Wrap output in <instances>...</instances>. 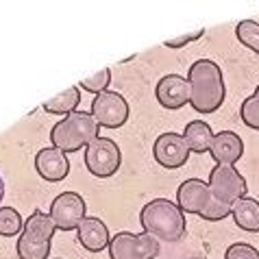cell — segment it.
Here are the masks:
<instances>
[{
  "label": "cell",
  "mask_w": 259,
  "mask_h": 259,
  "mask_svg": "<svg viewBox=\"0 0 259 259\" xmlns=\"http://www.w3.org/2000/svg\"><path fill=\"white\" fill-rule=\"evenodd\" d=\"M35 170H37V175L48 183L63 181V179L70 175L68 155L61 153V150L55 146L41 148L39 153L35 155Z\"/></svg>",
  "instance_id": "obj_12"
},
{
  "label": "cell",
  "mask_w": 259,
  "mask_h": 259,
  "mask_svg": "<svg viewBox=\"0 0 259 259\" xmlns=\"http://www.w3.org/2000/svg\"><path fill=\"white\" fill-rule=\"evenodd\" d=\"M213 138L215 135L211 131V126L203 120H192L183 128V140H185V144H188L190 153H196V155L209 153Z\"/></svg>",
  "instance_id": "obj_15"
},
{
  "label": "cell",
  "mask_w": 259,
  "mask_h": 259,
  "mask_svg": "<svg viewBox=\"0 0 259 259\" xmlns=\"http://www.w3.org/2000/svg\"><path fill=\"white\" fill-rule=\"evenodd\" d=\"M5 196V181H3V177H0V200H3Z\"/></svg>",
  "instance_id": "obj_26"
},
{
  "label": "cell",
  "mask_w": 259,
  "mask_h": 259,
  "mask_svg": "<svg viewBox=\"0 0 259 259\" xmlns=\"http://www.w3.org/2000/svg\"><path fill=\"white\" fill-rule=\"evenodd\" d=\"M235 37L242 46H246L255 55H259V22H255V20H242V22H237Z\"/></svg>",
  "instance_id": "obj_20"
},
{
  "label": "cell",
  "mask_w": 259,
  "mask_h": 259,
  "mask_svg": "<svg viewBox=\"0 0 259 259\" xmlns=\"http://www.w3.org/2000/svg\"><path fill=\"white\" fill-rule=\"evenodd\" d=\"M209 194H211V207L205 213L203 220H225L227 215H231L233 207L237 200L248 196V185L235 165H222L215 163L209 172Z\"/></svg>",
  "instance_id": "obj_2"
},
{
  "label": "cell",
  "mask_w": 259,
  "mask_h": 259,
  "mask_svg": "<svg viewBox=\"0 0 259 259\" xmlns=\"http://www.w3.org/2000/svg\"><path fill=\"white\" fill-rule=\"evenodd\" d=\"M190 259H205V257H190Z\"/></svg>",
  "instance_id": "obj_28"
},
{
  "label": "cell",
  "mask_w": 259,
  "mask_h": 259,
  "mask_svg": "<svg viewBox=\"0 0 259 259\" xmlns=\"http://www.w3.org/2000/svg\"><path fill=\"white\" fill-rule=\"evenodd\" d=\"M140 225L144 233L153 235L159 242L175 244L185 235V213L177 203L168 198H155L140 211Z\"/></svg>",
  "instance_id": "obj_3"
},
{
  "label": "cell",
  "mask_w": 259,
  "mask_h": 259,
  "mask_svg": "<svg viewBox=\"0 0 259 259\" xmlns=\"http://www.w3.org/2000/svg\"><path fill=\"white\" fill-rule=\"evenodd\" d=\"M209 155L213 157L215 163L235 165L244 155V142L233 131H220V133H215Z\"/></svg>",
  "instance_id": "obj_14"
},
{
  "label": "cell",
  "mask_w": 259,
  "mask_h": 259,
  "mask_svg": "<svg viewBox=\"0 0 259 259\" xmlns=\"http://www.w3.org/2000/svg\"><path fill=\"white\" fill-rule=\"evenodd\" d=\"M85 200L76 192H61L50 203V218L59 231H74L85 218Z\"/></svg>",
  "instance_id": "obj_8"
},
{
  "label": "cell",
  "mask_w": 259,
  "mask_h": 259,
  "mask_svg": "<svg viewBox=\"0 0 259 259\" xmlns=\"http://www.w3.org/2000/svg\"><path fill=\"white\" fill-rule=\"evenodd\" d=\"M76 240L85 250H90V253H100V250L109 248L111 235H109L107 225L100 218H96V215H85L83 222L76 229Z\"/></svg>",
  "instance_id": "obj_13"
},
{
  "label": "cell",
  "mask_w": 259,
  "mask_h": 259,
  "mask_svg": "<svg viewBox=\"0 0 259 259\" xmlns=\"http://www.w3.org/2000/svg\"><path fill=\"white\" fill-rule=\"evenodd\" d=\"M24 231V220L16 207H0V235L13 237Z\"/></svg>",
  "instance_id": "obj_21"
},
{
  "label": "cell",
  "mask_w": 259,
  "mask_h": 259,
  "mask_svg": "<svg viewBox=\"0 0 259 259\" xmlns=\"http://www.w3.org/2000/svg\"><path fill=\"white\" fill-rule=\"evenodd\" d=\"M233 222L237 229L246 233H259V200L253 196H244L233 207Z\"/></svg>",
  "instance_id": "obj_16"
},
{
  "label": "cell",
  "mask_w": 259,
  "mask_h": 259,
  "mask_svg": "<svg viewBox=\"0 0 259 259\" xmlns=\"http://www.w3.org/2000/svg\"><path fill=\"white\" fill-rule=\"evenodd\" d=\"M55 222L50 218V213H44L41 209H35L28 218L24 220V231L26 235H31L33 240H39V242H50L55 235Z\"/></svg>",
  "instance_id": "obj_17"
},
{
  "label": "cell",
  "mask_w": 259,
  "mask_h": 259,
  "mask_svg": "<svg viewBox=\"0 0 259 259\" xmlns=\"http://www.w3.org/2000/svg\"><path fill=\"white\" fill-rule=\"evenodd\" d=\"M111 81V70L109 68H103L100 72H96V74H92L88 78H83L81 83H78V88L81 90H88L90 94H103V92H107V85H109Z\"/></svg>",
  "instance_id": "obj_22"
},
{
  "label": "cell",
  "mask_w": 259,
  "mask_h": 259,
  "mask_svg": "<svg viewBox=\"0 0 259 259\" xmlns=\"http://www.w3.org/2000/svg\"><path fill=\"white\" fill-rule=\"evenodd\" d=\"M255 96L259 98V85H257V88H255Z\"/></svg>",
  "instance_id": "obj_27"
},
{
  "label": "cell",
  "mask_w": 259,
  "mask_h": 259,
  "mask_svg": "<svg viewBox=\"0 0 259 259\" xmlns=\"http://www.w3.org/2000/svg\"><path fill=\"white\" fill-rule=\"evenodd\" d=\"M111 259H155L159 255V240L148 233L120 231L109 242Z\"/></svg>",
  "instance_id": "obj_6"
},
{
  "label": "cell",
  "mask_w": 259,
  "mask_h": 259,
  "mask_svg": "<svg viewBox=\"0 0 259 259\" xmlns=\"http://www.w3.org/2000/svg\"><path fill=\"white\" fill-rule=\"evenodd\" d=\"M122 163L120 146L111 138H96L85 148V168L96 179H109Z\"/></svg>",
  "instance_id": "obj_5"
},
{
  "label": "cell",
  "mask_w": 259,
  "mask_h": 259,
  "mask_svg": "<svg viewBox=\"0 0 259 259\" xmlns=\"http://www.w3.org/2000/svg\"><path fill=\"white\" fill-rule=\"evenodd\" d=\"M90 113L94 116V120L100 126L120 128V126L126 124L131 109H128V103H126L124 96L118 94V92H113V90H107V92H103V94L94 96Z\"/></svg>",
  "instance_id": "obj_7"
},
{
  "label": "cell",
  "mask_w": 259,
  "mask_h": 259,
  "mask_svg": "<svg viewBox=\"0 0 259 259\" xmlns=\"http://www.w3.org/2000/svg\"><path fill=\"white\" fill-rule=\"evenodd\" d=\"M190 83V105L198 113H213L218 111L227 96L225 76L215 61L198 59L190 66L188 72Z\"/></svg>",
  "instance_id": "obj_1"
},
{
  "label": "cell",
  "mask_w": 259,
  "mask_h": 259,
  "mask_svg": "<svg viewBox=\"0 0 259 259\" xmlns=\"http://www.w3.org/2000/svg\"><path fill=\"white\" fill-rule=\"evenodd\" d=\"M153 155H155V161L159 163L161 168L175 170V168H181V165L188 163L190 148L181 133L168 131V133H161L159 138L155 140Z\"/></svg>",
  "instance_id": "obj_9"
},
{
  "label": "cell",
  "mask_w": 259,
  "mask_h": 259,
  "mask_svg": "<svg viewBox=\"0 0 259 259\" xmlns=\"http://www.w3.org/2000/svg\"><path fill=\"white\" fill-rule=\"evenodd\" d=\"M177 205L183 213H196L205 218V213L211 207L209 185L200 179H188L177 188Z\"/></svg>",
  "instance_id": "obj_10"
},
{
  "label": "cell",
  "mask_w": 259,
  "mask_h": 259,
  "mask_svg": "<svg viewBox=\"0 0 259 259\" xmlns=\"http://www.w3.org/2000/svg\"><path fill=\"white\" fill-rule=\"evenodd\" d=\"M240 116H242V122L248 128H255V131H259V98L255 94L248 96V98H244V103L240 107Z\"/></svg>",
  "instance_id": "obj_23"
},
{
  "label": "cell",
  "mask_w": 259,
  "mask_h": 259,
  "mask_svg": "<svg viewBox=\"0 0 259 259\" xmlns=\"http://www.w3.org/2000/svg\"><path fill=\"white\" fill-rule=\"evenodd\" d=\"M78 103H81V88L72 85L66 92L57 94L55 98H50L44 103V111L46 113H55V116H70L76 111Z\"/></svg>",
  "instance_id": "obj_18"
},
{
  "label": "cell",
  "mask_w": 259,
  "mask_h": 259,
  "mask_svg": "<svg viewBox=\"0 0 259 259\" xmlns=\"http://www.w3.org/2000/svg\"><path fill=\"white\" fill-rule=\"evenodd\" d=\"M98 131L100 124L90 111H74L50 128V142L61 153L70 155L81 148H88L96 138H100Z\"/></svg>",
  "instance_id": "obj_4"
},
{
  "label": "cell",
  "mask_w": 259,
  "mask_h": 259,
  "mask_svg": "<svg viewBox=\"0 0 259 259\" xmlns=\"http://www.w3.org/2000/svg\"><path fill=\"white\" fill-rule=\"evenodd\" d=\"M225 259H259V250L246 242H235L227 248Z\"/></svg>",
  "instance_id": "obj_24"
},
{
  "label": "cell",
  "mask_w": 259,
  "mask_h": 259,
  "mask_svg": "<svg viewBox=\"0 0 259 259\" xmlns=\"http://www.w3.org/2000/svg\"><path fill=\"white\" fill-rule=\"evenodd\" d=\"M16 248H18L20 259H48V255H50V242L33 240V237L26 233H20Z\"/></svg>",
  "instance_id": "obj_19"
},
{
  "label": "cell",
  "mask_w": 259,
  "mask_h": 259,
  "mask_svg": "<svg viewBox=\"0 0 259 259\" xmlns=\"http://www.w3.org/2000/svg\"><path fill=\"white\" fill-rule=\"evenodd\" d=\"M155 96L163 109L177 111L190 103V83L181 74H165L157 81Z\"/></svg>",
  "instance_id": "obj_11"
},
{
  "label": "cell",
  "mask_w": 259,
  "mask_h": 259,
  "mask_svg": "<svg viewBox=\"0 0 259 259\" xmlns=\"http://www.w3.org/2000/svg\"><path fill=\"white\" fill-rule=\"evenodd\" d=\"M203 35H205V31H203V28H198V31H194V33H190V35H183V37L163 41V46H165V48H181V46H188L190 41H194V39H200Z\"/></svg>",
  "instance_id": "obj_25"
}]
</instances>
